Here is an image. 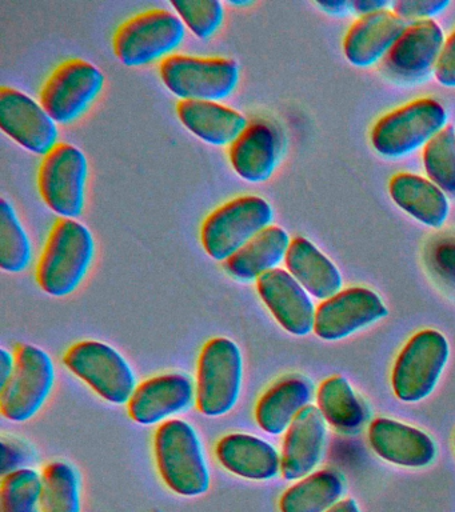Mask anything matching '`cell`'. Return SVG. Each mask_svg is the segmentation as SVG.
I'll return each instance as SVG.
<instances>
[{"label":"cell","mask_w":455,"mask_h":512,"mask_svg":"<svg viewBox=\"0 0 455 512\" xmlns=\"http://www.w3.org/2000/svg\"><path fill=\"white\" fill-rule=\"evenodd\" d=\"M42 475L21 468L2 476L0 512H41Z\"/></svg>","instance_id":"d6a6232c"},{"label":"cell","mask_w":455,"mask_h":512,"mask_svg":"<svg viewBox=\"0 0 455 512\" xmlns=\"http://www.w3.org/2000/svg\"><path fill=\"white\" fill-rule=\"evenodd\" d=\"M31 459L29 448L23 446L21 442L14 439H2V476L10 474V472L25 468V464Z\"/></svg>","instance_id":"8d00e7d4"},{"label":"cell","mask_w":455,"mask_h":512,"mask_svg":"<svg viewBox=\"0 0 455 512\" xmlns=\"http://www.w3.org/2000/svg\"><path fill=\"white\" fill-rule=\"evenodd\" d=\"M285 264L311 298L323 302L343 290L342 274L333 260L303 236L291 240Z\"/></svg>","instance_id":"d4e9b609"},{"label":"cell","mask_w":455,"mask_h":512,"mask_svg":"<svg viewBox=\"0 0 455 512\" xmlns=\"http://www.w3.org/2000/svg\"><path fill=\"white\" fill-rule=\"evenodd\" d=\"M105 87V75L85 59H69L59 64L45 80L39 103L57 124L77 122L93 106Z\"/></svg>","instance_id":"7c38bea8"},{"label":"cell","mask_w":455,"mask_h":512,"mask_svg":"<svg viewBox=\"0 0 455 512\" xmlns=\"http://www.w3.org/2000/svg\"><path fill=\"white\" fill-rule=\"evenodd\" d=\"M427 179L447 196H455V128L447 126L422 151Z\"/></svg>","instance_id":"1f68e13d"},{"label":"cell","mask_w":455,"mask_h":512,"mask_svg":"<svg viewBox=\"0 0 455 512\" xmlns=\"http://www.w3.org/2000/svg\"><path fill=\"white\" fill-rule=\"evenodd\" d=\"M346 482L337 470H319L298 480L279 499L281 512H327L341 502Z\"/></svg>","instance_id":"83f0119b"},{"label":"cell","mask_w":455,"mask_h":512,"mask_svg":"<svg viewBox=\"0 0 455 512\" xmlns=\"http://www.w3.org/2000/svg\"><path fill=\"white\" fill-rule=\"evenodd\" d=\"M454 447H455V438H454Z\"/></svg>","instance_id":"ee69618b"},{"label":"cell","mask_w":455,"mask_h":512,"mask_svg":"<svg viewBox=\"0 0 455 512\" xmlns=\"http://www.w3.org/2000/svg\"><path fill=\"white\" fill-rule=\"evenodd\" d=\"M186 27L181 18L165 8L134 15L117 28L113 50L127 67H143L169 58L183 43Z\"/></svg>","instance_id":"8992f818"},{"label":"cell","mask_w":455,"mask_h":512,"mask_svg":"<svg viewBox=\"0 0 455 512\" xmlns=\"http://www.w3.org/2000/svg\"><path fill=\"white\" fill-rule=\"evenodd\" d=\"M159 75L179 99L205 102L230 98L241 80L239 64L222 56L173 54L159 63Z\"/></svg>","instance_id":"52a82bcc"},{"label":"cell","mask_w":455,"mask_h":512,"mask_svg":"<svg viewBox=\"0 0 455 512\" xmlns=\"http://www.w3.org/2000/svg\"><path fill=\"white\" fill-rule=\"evenodd\" d=\"M41 475V512H82L77 468L57 460L47 464Z\"/></svg>","instance_id":"f546056e"},{"label":"cell","mask_w":455,"mask_h":512,"mask_svg":"<svg viewBox=\"0 0 455 512\" xmlns=\"http://www.w3.org/2000/svg\"><path fill=\"white\" fill-rule=\"evenodd\" d=\"M230 4H233V6L247 7V6H251V4H254V3L253 2H230Z\"/></svg>","instance_id":"7bdbcfd3"},{"label":"cell","mask_w":455,"mask_h":512,"mask_svg":"<svg viewBox=\"0 0 455 512\" xmlns=\"http://www.w3.org/2000/svg\"><path fill=\"white\" fill-rule=\"evenodd\" d=\"M291 240L285 228L273 224L235 252L223 263V267L234 279L257 282L262 275L275 270L286 259Z\"/></svg>","instance_id":"4316f807"},{"label":"cell","mask_w":455,"mask_h":512,"mask_svg":"<svg viewBox=\"0 0 455 512\" xmlns=\"http://www.w3.org/2000/svg\"><path fill=\"white\" fill-rule=\"evenodd\" d=\"M313 399L314 386L309 379L301 375L286 376L263 392L255 406V420L266 434H286Z\"/></svg>","instance_id":"603a6c76"},{"label":"cell","mask_w":455,"mask_h":512,"mask_svg":"<svg viewBox=\"0 0 455 512\" xmlns=\"http://www.w3.org/2000/svg\"><path fill=\"white\" fill-rule=\"evenodd\" d=\"M389 315L377 292L366 287H350L323 300L315 314L314 334L325 342L349 338Z\"/></svg>","instance_id":"4fadbf2b"},{"label":"cell","mask_w":455,"mask_h":512,"mask_svg":"<svg viewBox=\"0 0 455 512\" xmlns=\"http://www.w3.org/2000/svg\"><path fill=\"white\" fill-rule=\"evenodd\" d=\"M281 156V139L273 124L251 120L229 147V162L245 182L265 183L273 176Z\"/></svg>","instance_id":"ffe728a7"},{"label":"cell","mask_w":455,"mask_h":512,"mask_svg":"<svg viewBox=\"0 0 455 512\" xmlns=\"http://www.w3.org/2000/svg\"><path fill=\"white\" fill-rule=\"evenodd\" d=\"M449 116L442 103L433 98L415 99L387 112L375 122L370 142L379 155L389 159L423 150L426 144L449 126Z\"/></svg>","instance_id":"3957f363"},{"label":"cell","mask_w":455,"mask_h":512,"mask_svg":"<svg viewBox=\"0 0 455 512\" xmlns=\"http://www.w3.org/2000/svg\"><path fill=\"white\" fill-rule=\"evenodd\" d=\"M327 512H361L354 499H343Z\"/></svg>","instance_id":"b9f144b4"},{"label":"cell","mask_w":455,"mask_h":512,"mask_svg":"<svg viewBox=\"0 0 455 512\" xmlns=\"http://www.w3.org/2000/svg\"><path fill=\"white\" fill-rule=\"evenodd\" d=\"M154 456L163 483L175 494L195 498L210 490L209 463L193 424L182 419L159 424Z\"/></svg>","instance_id":"7a4b0ae2"},{"label":"cell","mask_w":455,"mask_h":512,"mask_svg":"<svg viewBox=\"0 0 455 512\" xmlns=\"http://www.w3.org/2000/svg\"><path fill=\"white\" fill-rule=\"evenodd\" d=\"M450 0H395L391 11L407 23L431 20L450 7Z\"/></svg>","instance_id":"e575fe53"},{"label":"cell","mask_w":455,"mask_h":512,"mask_svg":"<svg viewBox=\"0 0 455 512\" xmlns=\"http://www.w3.org/2000/svg\"><path fill=\"white\" fill-rule=\"evenodd\" d=\"M259 298L283 330L295 336L314 332L315 314L313 298L283 268H275L257 280Z\"/></svg>","instance_id":"2e32d148"},{"label":"cell","mask_w":455,"mask_h":512,"mask_svg":"<svg viewBox=\"0 0 455 512\" xmlns=\"http://www.w3.org/2000/svg\"><path fill=\"white\" fill-rule=\"evenodd\" d=\"M0 128L19 146L46 156L59 143L58 124L42 104L13 87L0 88Z\"/></svg>","instance_id":"5bb4252c"},{"label":"cell","mask_w":455,"mask_h":512,"mask_svg":"<svg viewBox=\"0 0 455 512\" xmlns=\"http://www.w3.org/2000/svg\"><path fill=\"white\" fill-rule=\"evenodd\" d=\"M445 40L442 27L434 19L407 24L401 38L383 60L386 70L406 80L429 75L434 72Z\"/></svg>","instance_id":"e0dca14e"},{"label":"cell","mask_w":455,"mask_h":512,"mask_svg":"<svg viewBox=\"0 0 455 512\" xmlns=\"http://www.w3.org/2000/svg\"><path fill=\"white\" fill-rule=\"evenodd\" d=\"M273 220V207L261 196L242 195L227 200L203 220V250L211 259L225 263L259 232L273 226Z\"/></svg>","instance_id":"5b68a950"},{"label":"cell","mask_w":455,"mask_h":512,"mask_svg":"<svg viewBox=\"0 0 455 512\" xmlns=\"http://www.w3.org/2000/svg\"><path fill=\"white\" fill-rule=\"evenodd\" d=\"M317 6L330 15H346L353 12L350 0H323L317 2Z\"/></svg>","instance_id":"60d3db41"},{"label":"cell","mask_w":455,"mask_h":512,"mask_svg":"<svg viewBox=\"0 0 455 512\" xmlns=\"http://www.w3.org/2000/svg\"><path fill=\"white\" fill-rule=\"evenodd\" d=\"M317 407L327 424L342 434H357L366 422L365 406L342 375L331 376L319 386Z\"/></svg>","instance_id":"f1b7e54d"},{"label":"cell","mask_w":455,"mask_h":512,"mask_svg":"<svg viewBox=\"0 0 455 512\" xmlns=\"http://www.w3.org/2000/svg\"><path fill=\"white\" fill-rule=\"evenodd\" d=\"M243 384V355L229 338H213L203 346L195 378V406L209 418H221L237 406Z\"/></svg>","instance_id":"277c9868"},{"label":"cell","mask_w":455,"mask_h":512,"mask_svg":"<svg viewBox=\"0 0 455 512\" xmlns=\"http://www.w3.org/2000/svg\"><path fill=\"white\" fill-rule=\"evenodd\" d=\"M450 358V344L437 330L411 336L395 360L391 386L401 402L419 403L433 394Z\"/></svg>","instance_id":"ba28073f"},{"label":"cell","mask_w":455,"mask_h":512,"mask_svg":"<svg viewBox=\"0 0 455 512\" xmlns=\"http://www.w3.org/2000/svg\"><path fill=\"white\" fill-rule=\"evenodd\" d=\"M434 259L443 274L455 279V243L439 244Z\"/></svg>","instance_id":"74e56055"},{"label":"cell","mask_w":455,"mask_h":512,"mask_svg":"<svg viewBox=\"0 0 455 512\" xmlns=\"http://www.w3.org/2000/svg\"><path fill=\"white\" fill-rule=\"evenodd\" d=\"M177 115L191 134L217 147H230L249 126L242 112L219 102L179 100Z\"/></svg>","instance_id":"cb8c5ba5"},{"label":"cell","mask_w":455,"mask_h":512,"mask_svg":"<svg viewBox=\"0 0 455 512\" xmlns=\"http://www.w3.org/2000/svg\"><path fill=\"white\" fill-rule=\"evenodd\" d=\"M391 6H393V2H389V0H353L351 2V8L359 18L391 10Z\"/></svg>","instance_id":"f35d334b"},{"label":"cell","mask_w":455,"mask_h":512,"mask_svg":"<svg viewBox=\"0 0 455 512\" xmlns=\"http://www.w3.org/2000/svg\"><path fill=\"white\" fill-rule=\"evenodd\" d=\"M89 162L81 148L58 143L43 156L38 191L43 203L63 219H77L85 210Z\"/></svg>","instance_id":"8fae6325"},{"label":"cell","mask_w":455,"mask_h":512,"mask_svg":"<svg viewBox=\"0 0 455 512\" xmlns=\"http://www.w3.org/2000/svg\"><path fill=\"white\" fill-rule=\"evenodd\" d=\"M175 12L198 39L213 38L225 22V6L219 0H174Z\"/></svg>","instance_id":"836d02e7"},{"label":"cell","mask_w":455,"mask_h":512,"mask_svg":"<svg viewBox=\"0 0 455 512\" xmlns=\"http://www.w3.org/2000/svg\"><path fill=\"white\" fill-rule=\"evenodd\" d=\"M95 239L90 228L77 219H59L51 227L39 256L38 286L47 295L65 298L77 291L95 258Z\"/></svg>","instance_id":"6da1fadb"},{"label":"cell","mask_w":455,"mask_h":512,"mask_svg":"<svg viewBox=\"0 0 455 512\" xmlns=\"http://www.w3.org/2000/svg\"><path fill=\"white\" fill-rule=\"evenodd\" d=\"M219 464L246 480L274 479L281 472V454L267 440L242 432L222 436L215 446Z\"/></svg>","instance_id":"7402d4cb"},{"label":"cell","mask_w":455,"mask_h":512,"mask_svg":"<svg viewBox=\"0 0 455 512\" xmlns=\"http://www.w3.org/2000/svg\"><path fill=\"white\" fill-rule=\"evenodd\" d=\"M371 450L395 466L423 468L437 458V444L425 431L389 418L375 419L369 427Z\"/></svg>","instance_id":"d6986e66"},{"label":"cell","mask_w":455,"mask_h":512,"mask_svg":"<svg viewBox=\"0 0 455 512\" xmlns=\"http://www.w3.org/2000/svg\"><path fill=\"white\" fill-rule=\"evenodd\" d=\"M393 202L423 226L442 228L450 215V202L445 192L425 176L399 172L390 179Z\"/></svg>","instance_id":"484cf974"},{"label":"cell","mask_w":455,"mask_h":512,"mask_svg":"<svg viewBox=\"0 0 455 512\" xmlns=\"http://www.w3.org/2000/svg\"><path fill=\"white\" fill-rule=\"evenodd\" d=\"M327 442V422L317 406L310 404L286 431L281 452V474L286 480H301L313 474L322 462Z\"/></svg>","instance_id":"ac0fdd59"},{"label":"cell","mask_w":455,"mask_h":512,"mask_svg":"<svg viewBox=\"0 0 455 512\" xmlns=\"http://www.w3.org/2000/svg\"><path fill=\"white\" fill-rule=\"evenodd\" d=\"M195 404V383L185 374L171 372L138 384L127 411L142 426L162 424Z\"/></svg>","instance_id":"9a60e30c"},{"label":"cell","mask_w":455,"mask_h":512,"mask_svg":"<svg viewBox=\"0 0 455 512\" xmlns=\"http://www.w3.org/2000/svg\"><path fill=\"white\" fill-rule=\"evenodd\" d=\"M63 363L103 400L127 404L138 382L125 356L99 340H82L73 344L63 356Z\"/></svg>","instance_id":"9c48e42d"},{"label":"cell","mask_w":455,"mask_h":512,"mask_svg":"<svg viewBox=\"0 0 455 512\" xmlns=\"http://www.w3.org/2000/svg\"><path fill=\"white\" fill-rule=\"evenodd\" d=\"M407 24L391 10L361 16L349 28L343 40L346 59L358 68H369L385 60Z\"/></svg>","instance_id":"44dd1931"},{"label":"cell","mask_w":455,"mask_h":512,"mask_svg":"<svg viewBox=\"0 0 455 512\" xmlns=\"http://www.w3.org/2000/svg\"><path fill=\"white\" fill-rule=\"evenodd\" d=\"M15 363V354H11L6 348H0V387L7 383V380L13 375Z\"/></svg>","instance_id":"ab89813d"},{"label":"cell","mask_w":455,"mask_h":512,"mask_svg":"<svg viewBox=\"0 0 455 512\" xmlns=\"http://www.w3.org/2000/svg\"><path fill=\"white\" fill-rule=\"evenodd\" d=\"M33 255V243L13 204L0 199V267L19 274L30 267Z\"/></svg>","instance_id":"4dcf8cb0"},{"label":"cell","mask_w":455,"mask_h":512,"mask_svg":"<svg viewBox=\"0 0 455 512\" xmlns=\"http://www.w3.org/2000/svg\"><path fill=\"white\" fill-rule=\"evenodd\" d=\"M433 74L442 87L455 88V30L447 36Z\"/></svg>","instance_id":"d590c367"},{"label":"cell","mask_w":455,"mask_h":512,"mask_svg":"<svg viewBox=\"0 0 455 512\" xmlns=\"http://www.w3.org/2000/svg\"><path fill=\"white\" fill-rule=\"evenodd\" d=\"M11 378L0 387V412L14 423L33 419L45 406L55 384V366L41 347L22 344L15 351Z\"/></svg>","instance_id":"30bf717a"}]
</instances>
